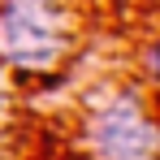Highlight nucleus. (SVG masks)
Returning <instances> with one entry per match:
<instances>
[{
    "label": "nucleus",
    "mask_w": 160,
    "mask_h": 160,
    "mask_svg": "<svg viewBox=\"0 0 160 160\" xmlns=\"http://www.w3.org/2000/svg\"><path fill=\"white\" fill-rule=\"evenodd\" d=\"M91 143H95L100 160H152L156 130L143 117L134 95H117L108 108H100V117L91 126Z\"/></svg>",
    "instance_id": "f03ea898"
},
{
    "label": "nucleus",
    "mask_w": 160,
    "mask_h": 160,
    "mask_svg": "<svg viewBox=\"0 0 160 160\" xmlns=\"http://www.w3.org/2000/svg\"><path fill=\"white\" fill-rule=\"evenodd\" d=\"M61 52V18L52 0H0V56L43 69Z\"/></svg>",
    "instance_id": "f257e3e1"
}]
</instances>
